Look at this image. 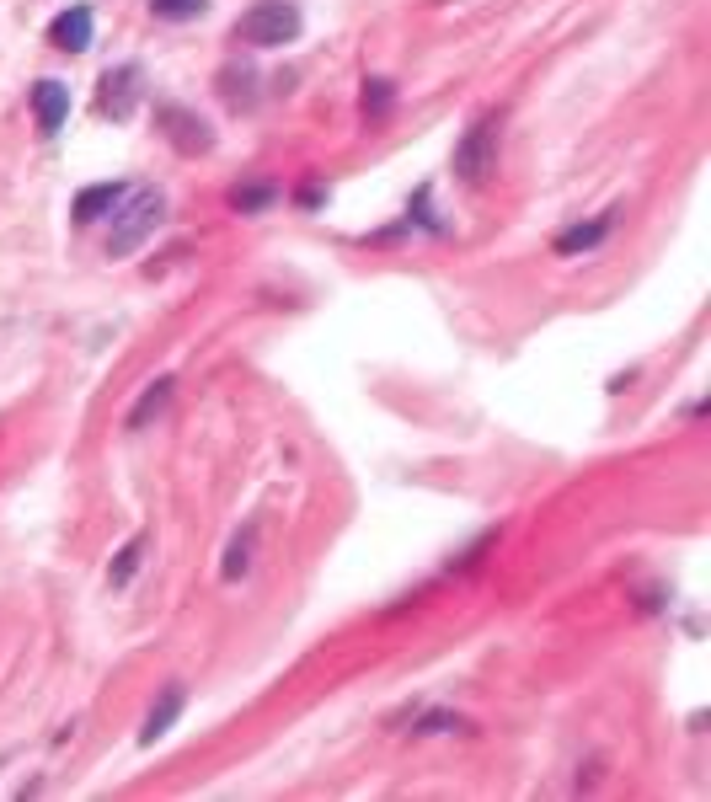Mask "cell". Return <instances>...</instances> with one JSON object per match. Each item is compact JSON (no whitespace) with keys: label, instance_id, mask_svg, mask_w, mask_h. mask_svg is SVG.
Listing matches in <instances>:
<instances>
[{"label":"cell","instance_id":"obj_16","mask_svg":"<svg viewBox=\"0 0 711 802\" xmlns=\"http://www.w3.org/2000/svg\"><path fill=\"white\" fill-rule=\"evenodd\" d=\"M268 188H236V193H230V204H236V209H257V204H268Z\"/></svg>","mask_w":711,"mask_h":802},{"label":"cell","instance_id":"obj_9","mask_svg":"<svg viewBox=\"0 0 711 802\" xmlns=\"http://www.w3.org/2000/svg\"><path fill=\"white\" fill-rule=\"evenodd\" d=\"M123 204V188L118 182H97V188H86L81 198H75V220L91 225V220H102L107 209H118Z\"/></svg>","mask_w":711,"mask_h":802},{"label":"cell","instance_id":"obj_5","mask_svg":"<svg viewBox=\"0 0 711 802\" xmlns=\"http://www.w3.org/2000/svg\"><path fill=\"white\" fill-rule=\"evenodd\" d=\"M139 102V65H123V70H107L102 75V113L113 118H129Z\"/></svg>","mask_w":711,"mask_h":802},{"label":"cell","instance_id":"obj_4","mask_svg":"<svg viewBox=\"0 0 711 802\" xmlns=\"http://www.w3.org/2000/svg\"><path fill=\"white\" fill-rule=\"evenodd\" d=\"M156 123L166 129V140H172L182 156H209L214 150V134H209V123L198 118V113H188V107H172L166 102L161 113H156Z\"/></svg>","mask_w":711,"mask_h":802},{"label":"cell","instance_id":"obj_8","mask_svg":"<svg viewBox=\"0 0 711 802\" xmlns=\"http://www.w3.org/2000/svg\"><path fill=\"white\" fill-rule=\"evenodd\" d=\"M182 701H188V696H182V685H166V690H161V701L150 706L145 728H139V744H156V738H161V733L182 717Z\"/></svg>","mask_w":711,"mask_h":802},{"label":"cell","instance_id":"obj_7","mask_svg":"<svg viewBox=\"0 0 711 802\" xmlns=\"http://www.w3.org/2000/svg\"><path fill=\"white\" fill-rule=\"evenodd\" d=\"M49 38L59 43V49H70V54H81V49H91V11H86V6H70L65 17H54V27H49Z\"/></svg>","mask_w":711,"mask_h":802},{"label":"cell","instance_id":"obj_11","mask_svg":"<svg viewBox=\"0 0 711 802\" xmlns=\"http://www.w3.org/2000/svg\"><path fill=\"white\" fill-rule=\"evenodd\" d=\"M166 401H172V380H156V385H150L145 396L134 401V412H129V428H145V423H150V418H156V412L166 407Z\"/></svg>","mask_w":711,"mask_h":802},{"label":"cell","instance_id":"obj_13","mask_svg":"<svg viewBox=\"0 0 711 802\" xmlns=\"http://www.w3.org/2000/svg\"><path fill=\"white\" fill-rule=\"evenodd\" d=\"M204 6L209 0H150V11L166 22H188V17H204Z\"/></svg>","mask_w":711,"mask_h":802},{"label":"cell","instance_id":"obj_10","mask_svg":"<svg viewBox=\"0 0 711 802\" xmlns=\"http://www.w3.org/2000/svg\"><path fill=\"white\" fill-rule=\"evenodd\" d=\"M605 230H610V220H594V225H573V230H562V236H556V252H562V257H573V252H589V246H599V241H605Z\"/></svg>","mask_w":711,"mask_h":802},{"label":"cell","instance_id":"obj_15","mask_svg":"<svg viewBox=\"0 0 711 802\" xmlns=\"http://www.w3.org/2000/svg\"><path fill=\"white\" fill-rule=\"evenodd\" d=\"M385 102H391V81H369L364 107H369V113H385Z\"/></svg>","mask_w":711,"mask_h":802},{"label":"cell","instance_id":"obj_2","mask_svg":"<svg viewBox=\"0 0 711 802\" xmlns=\"http://www.w3.org/2000/svg\"><path fill=\"white\" fill-rule=\"evenodd\" d=\"M241 43H257V49H278V43L300 38V6L295 0H257L252 11L236 22Z\"/></svg>","mask_w":711,"mask_h":802},{"label":"cell","instance_id":"obj_14","mask_svg":"<svg viewBox=\"0 0 711 802\" xmlns=\"http://www.w3.org/2000/svg\"><path fill=\"white\" fill-rule=\"evenodd\" d=\"M246 551H252V530H246L241 541L230 546V557H225V578H241V573H246V562H252V557H246Z\"/></svg>","mask_w":711,"mask_h":802},{"label":"cell","instance_id":"obj_12","mask_svg":"<svg viewBox=\"0 0 711 802\" xmlns=\"http://www.w3.org/2000/svg\"><path fill=\"white\" fill-rule=\"evenodd\" d=\"M145 546H150V541H145V535H134V541H129V546H123V551H118V562H113V573H107V578H113V583H118V589H123V583H129V578H134V567H139V557H145Z\"/></svg>","mask_w":711,"mask_h":802},{"label":"cell","instance_id":"obj_6","mask_svg":"<svg viewBox=\"0 0 711 802\" xmlns=\"http://www.w3.org/2000/svg\"><path fill=\"white\" fill-rule=\"evenodd\" d=\"M33 107H38V129H43V134H59V129H65V113H70V86L38 81Z\"/></svg>","mask_w":711,"mask_h":802},{"label":"cell","instance_id":"obj_3","mask_svg":"<svg viewBox=\"0 0 711 802\" xmlns=\"http://www.w3.org/2000/svg\"><path fill=\"white\" fill-rule=\"evenodd\" d=\"M498 166V123L492 118H476L466 129V140L455 145V172L471 182V188H482L487 172Z\"/></svg>","mask_w":711,"mask_h":802},{"label":"cell","instance_id":"obj_1","mask_svg":"<svg viewBox=\"0 0 711 802\" xmlns=\"http://www.w3.org/2000/svg\"><path fill=\"white\" fill-rule=\"evenodd\" d=\"M161 214H166V198H161L156 188L123 193V209L113 214V236H107V252H113V257H129L134 246L161 225Z\"/></svg>","mask_w":711,"mask_h":802}]
</instances>
